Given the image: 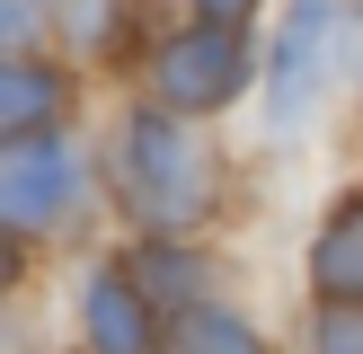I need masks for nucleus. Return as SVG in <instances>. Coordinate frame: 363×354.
<instances>
[{"mask_svg": "<svg viewBox=\"0 0 363 354\" xmlns=\"http://www.w3.org/2000/svg\"><path fill=\"white\" fill-rule=\"evenodd\" d=\"M116 177H124L133 222H151V230H186L195 212L213 204V169H204V151H195L169 115H133V124H124Z\"/></svg>", "mask_w": 363, "mask_h": 354, "instance_id": "nucleus-1", "label": "nucleus"}, {"mask_svg": "<svg viewBox=\"0 0 363 354\" xmlns=\"http://www.w3.org/2000/svg\"><path fill=\"white\" fill-rule=\"evenodd\" d=\"M319 354H363V301H328L319 310Z\"/></svg>", "mask_w": 363, "mask_h": 354, "instance_id": "nucleus-9", "label": "nucleus"}, {"mask_svg": "<svg viewBox=\"0 0 363 354\" xmlns=\"http://www.w3.org/2000/svg\"><path fill=\"white\" fill-rule=\"evenodd\" d=\"M328 35H337V0H293L275 45V124H301L319 106V80H328Z\"/></svg>", "mask_w": 363, "mask_h": 354, "instance_id": "nucleus-4", "label": "nucleus"}, {"mask_svg": "<svg viewBox=\"0 0 363 354\" xmlns=\"http://www.w3.org/2000/svg\"><path fill=\"white\" fill-rule=\"evenodd\" d=\"M169 354H257V336L240 319H222V310H186L177 336H169Z\"/></svg>", "mask_w": 363, "mask_h": 354, "instance_id": "nucleus-8", "label": "nucleus"}, {"mask_svg": "<svg viewBox=\"0 0 363 354\" xmlns=\"http://www.w3.org/2000/svg\"><path fill=\"white\" fill-rule=\"evenodd\" d=\"M71 195H80V151L53 133H27L0 151V212H9V230H53L71 212Z\"/></svg>", "mask_w": 363, "mask_h": 354, "instance_id": "nucleus-2", "label": "nucleus"}, {"mask_svg": "<svg viewBox=\"0 0 363 354\" xmlns=\"http://www.w3.org/2000/svg\"><path fill=\"white\" fill-rule=\"evenodd\" d=\"M160 106H230L240 98V80H248V62H240V35L230 27H195V35H177V45H160Z\"/></svg>", "mask_w": 363, "mask_h": 354, "instance_id": "nucleus-3", "label": "nucleus"}, {"mask_svg": "<svg viewBox=\"0 0 363 354\" xmlns=\"http://www.w3.org/2000/svg\"><path fill=\"white\" fill-rule=\"evenodd\" d=\"M354 9H363V0H354Z\"/></svg>", "mask_w": 363, "mask_h": 354, "instance_id": "nucleus-11", "label": "nucleus"}, {"mask_svg": "<svg viewBox=\"0 0 363 354\" xmlns=\"http://www.w3.org/2000/svg\"><path fill=\"white\" fill-rule=\"evenodd\" d=\"M248 9H257V0H204V27H240Z\"/></svg>", "mask_w": 363, "mask_h": 354, "instance_id": "nucleus-10", "label": "nucleus"}, {"mask_svg": "<svg viewBox=\"0 0 363 354\" xmlns=\"http://www.w3.org/2000/svg\"><path fill=\"white\" fill-rule=\"evenodd\" d=\"M311 283L328 301H363V195L328 212V230H319V248H311Z\"/></svg>", "mask_w": 363, "mask_h": 354, "instance_id": "nucleus-5", "label": "nucleus"}, {"mask_svg": "<svg viewBox=\"0 0 363 354\" xmlns=\"http://www.w3.org/2000/svg\"><path fill=\"white\" fill-rule=\"evenodd\" d=\"M53 98H62V80H53L45 62H9V71H0V133L27 142V133H35V115H45Z\"/></svg>", "mask_w": 363, "mask_h": 354, "instance_id": "nucleus-7", "label": "nucleus"}, {"mask_svg": "<svg viewBox=\"0 0 363 354\" xmlns=\"http://www.w3.org/2000/svg\"><path fill=\"white\" fill-rule=\"evenodd\" d=\"M89 346L98 354H151V310L124 275H98L89 283Z\"/></svg>", "mask_w": 363, "mask_h": 354, "instance_id": "nucleus-6", "label": "nucleus"}]
</instances>
